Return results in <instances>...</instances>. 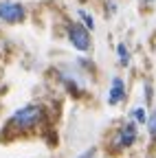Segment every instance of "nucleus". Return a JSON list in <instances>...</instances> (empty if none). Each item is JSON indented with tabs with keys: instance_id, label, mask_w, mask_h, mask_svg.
Instances as JSON below:
<instances>
[{
	"instance_id": "1",
	"label": "nucleus",
	"mask_w": 156,
	"mask_h": 158,
	"mask_svg": "<svg viewBox=\"0 0 156 158\" xmlns=\"http://www.w3.org/2000/svg\"><path fill=\"white\" fill-rule=\"evenodd\" d=\"M44 121H46L44 108L37 106V103H29V106L15 110L11 114V118L7 121V130L9 132H18V134H24V132H31L35 127H40Z\"/></svg>"
},
{
	"instance_id": "2",
	"label": "nucleus",
	"mask_w": 156,
	"mask_h": 158,
	"mask_svg": "<svg viewBox=\"0 0 156 158\" xmlns=\"http://www.w3.org/2000/svg\"><path fill=\"white\" fill-rule=\"evenodd\" d=\"M136 136H139V132H136V123L134 121H128V123H123L119 130L114 132V136H112V149L114 152H123V149H128V147H132L134 143H136Z\"/></svg>"
},
{
	"instance_id": "3",
	"label": "nucleus",
	"mask_w": 156,
	"mask_h": 158,
	"mask_svg": "<svg viewBox=\"0 0 156 158\" xmlns=\"http://www.w3.org/2000/svg\"><path fill=\"white\" fill-rule=\"evenodd\" d=\"M66 35H68V42H70L77 51H90L92 40H90V31H88L84 24H77V22L68 24Z\"/></svg>"
},
{
	"instance_id": "4",
	"label": "nucleus",
	"mask_w": 156,
	"mask_h": 158,
	"mask_svg": "<svg viewBox=\"0 0 156 158\" xmlns=\"http://www.w3.org/2000/svg\"><path fill=\"white\" fill-rule=\"evenodd\" d=\"M27 11L20 2H11V0H5V2H0V20H5V22H20L24 20Z\"/></svg>"
},
{
	"instance_id": "5",
	"label": "nucleus",
	"mask_w": 156,
	"mask_h": 158,
	"mask_svg": "<svg viewBox=\"0 0 156 158\" xmlns=\"http://www.w3.org/2000/svg\"><path fill=\"white\" fill-rule=\"evenodd\" d=\"M123 99H125V81L121 77H112L110 90H108V103L116 106V103H121Z\"/></svg>"
},
{
	"instance_id": "6",
	"label": "nucleus",
	"mask_w": 156,
	"mask_h": 158,
	"mask_svg": "<svg viewBox=\"0 0 156 158\" xmlns=\"http://www.w3.org/2000/svg\"><path fill=\"white\" fill-rule=\"evenodd\" d=\"M60 79H62V84H64V88H66L68 92H73V94H79V92H82V84L77 81V79H75L73 75L60 73Z\"/></svg>"
},
{
	"instance_id": "7",
	"label": "nucleus",
	"mask_w": 156,
	"mask_h": 158,
	"mask_svg": "<svg viewBox=\"0 0 156 158\" xmlns=\"http://www.w3.org/2000/svg\"><path fill=\"white\" fill-rule=\"evenodd\" d=\"M130 116H132V121H134L136 125H145V123H147V112H145V106H134V108H132V112H130Z\"/></svg>"
},
{
	"instance_id": "8",
	"label": "nucleus",
	"mask_w": 156,
	"mask_h": 158,
	"mask_svg": "<svg viewBox=\"0 0 156 158\" xmlns=\"http://www.w3.org/2000/svg\"><path fill=\"white\" fill-rule=\"evenodd\" d=\"M116 59H119L121 66H130V51L125 44H119L116 46Z\"/></svg>"
},
{
	"instance_id": "9",
	"label": "nucleus",
	"mask_w": 156,
	"mask_h": 158,
	"mask_svg": "<svg viewBox=\"0 0 156 158\" xmlns=\"http://www.w3.org/2000/svg\"><path fill=\"white\" fill-rule=\"evenodd\" d=\"M147 132H150V138L156 141V108L152 110V114H147Z\"/></svg>"
},
{
	"instance_id": "10",
	"label": "nucleus",
	"mask_w": 156,
	"mask_h": 158,
	"mask_svg": "<svg viewBox=\"0 0 156 158\" xmlns=\"http://www.w3.org/2000/svg\"><path fill=\"white\" fill-rule=\"evenodd\" d=\"M77 15L82 18V24H84L88 31H92V29H95V22H92V15H90V13H86L84 9H79V11H77Z\"/></svg>"
},
{
	"instance_id": "11",
	"label": "nucleus",
	"mask_w": 156,
	"mask_h": 158,
	"mask_svg": "<svg viewBox=\"0 0 156 158\" xmlns=\"http://www.w3.org/2000/svg\"><path fill=\"white\" fill-rule=\"evenodd\" d=\"M95 154H97V149L95 147H90V149H86V152H82L77 158H95Z\"/></svg>"
},
{
	"instance_id": "12",
	"label": "nucleus",
	"mask_w": 156,
	"mask_h": 158,
	"mask_svg": "<svg viewBox=\"0 0 156 158\" xmlns=\"http://www.w3.org/2000/svg\"><path fill=\"white\" fill-rule=\"evenodd\" d=\"M143 2H145V5H154V2H156V0H143Z\"/></svg>"
}]
</instances>
